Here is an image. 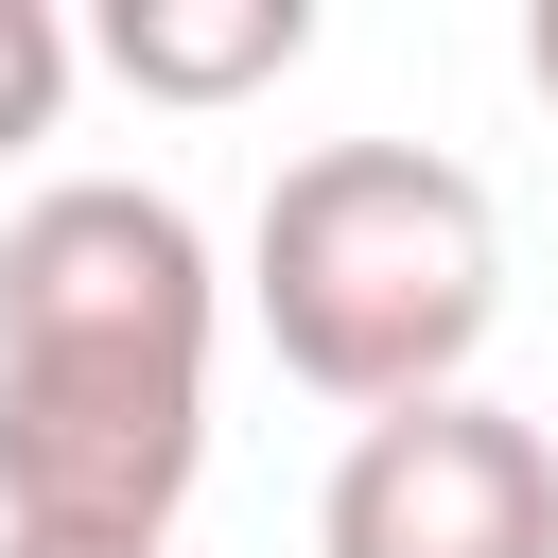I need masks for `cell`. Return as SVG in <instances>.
<instances>
[{
    "label": "cell",
    "mask_w": 558,
    "mask_h": 558,
    "mask_svg": "<svg viewBox=\"0 0 558 558\" xmlns=\"http://www.w3.org/2000/svg\"><path fill=\"white\" fill-rule=\"evenodd\" d=\"M244 296L314 401L401 418V401L471 384V349L506 314V227L418 140H314V157H279V192L244 227Z\"/></svg>",
    "instance_id": "cell-1"
},
{
    "label": "cell",
    "mask_w": 558,
    "mask_h": 558,
    "mask_svg": "<svg viewBox=\"0 0 558 558\" xmlns=\"http://www.w3.org/2000/svg\"><path fill=\"white\" fill-rule=\"evenodd\" d=\"M0 558H174V541H17L0 523Z\"/></svg>",
    "instance_id": "cell-7"
},
{
    "label": "cell",
    "mask_w": 558,
    "mask_h": 558,
    "mask_svg": "<svg viewBox=\"0 0 558 558\" xmlns=\"http://www.w3.org/2000/svg\"><path fill=\"white\" fill-rule=\"evenodd\" d=\"M523 87H541V105H558V0H541V17H523Z\"/></svg>",
    "instance_id": "cell-8"
},
{
    "label": "cell",
    "mask_w": 558,
    "mask_h": 558,
    "mask_svg": "<svg viewBox=\"0 0 558 558\" xmlns=\"http://www.w3.org/2000/svg\"><path fill=\"white\" fill-rule=\"evenodd\" d=\"M52 105H70V17L52 0H0V157H35Z\"/></svg>",
    "instance_id": "cell-6"
},
{
    "label": "cell",
    "mask_w": 558,
    "mask_h": 558,
    "mask_svg": "<svg viewBox=\"0 0 558 558\" xmlns=\"http://www.w3.org/2000/svg\"><path fill=\"white\" fill-rule=\"evenodd\" d=\"M140 105H244V87H279L296 52H314V0H105V35H87Z\"/></svg>",
    "instance_id": "cell-5"
},
{
    "label": "cell",
    "mask_w": 558,
    "mask_h": 558,
    "mask_svg": "<svg viewBox=\"0 0 558 558\" xmlns=\"http://www.w3.org/2000/svg\"><path fill=\"white\" fill-rule=\"evenodd\" d=\"M314 558H558V453L506 401H401L331 453Z\"/></svg>",
    "instance_id": "cell-3"
},
{
    "label": "cell",
    "mask_w": 558,
    "mask_h": 558,
    "mask_svg": "<svg viewBox=\"0 0 558 558\" xmlns=\"http://www.w3.org/2000/svg\"><path fill=\"white\" fill-rule=\"evenodd\" d=\"M0 349H174V366H209V227L140 174H52L0 227Z\"/></svg>",
    "instance_id": "cell-4"
},
{
    "label": "cell",
    "mask_w": 558,
    "mask_h": 558,
    "mask_svg": "<svg viewBox=\"0 0 558 558\" xmlns=\"http://www.w3.org/2000/svg\"><path fill=\"white\" fill-rule=\"evenodd\" d=\"M192 471H209V366L0 349V523L17 541H174Z\"/></svg>",
    "instance_id": "cell-2"
}]
</instances>
